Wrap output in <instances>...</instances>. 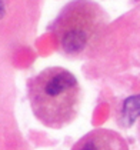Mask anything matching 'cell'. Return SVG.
Listing matches in <instances>:
<instances>
[{
	"instance_id": "5b68a950",
	"label": "cell",
	"mask_w": 140,
	"mask_h": 150,
	"mask_svg": "<svg viewBox=\"0 0 140 150\" xmlns=\"http://www.w3.org/2000/svg\"><path fill=\"white\" fill-rule=\"evenodd\" d=\"M137 136H139V140H140V119L137 120Z\"/></svg>"
},
{
	"instance_id": "3957f363",
	"label": "cell",
	"mask_w": 140,
	"mask_h": 150,
	"mask_svg": "<svg viewBox=\"0 0 140 150\" xmlns=\"http://www.w3.org/2000/svg\"><path fill=\"white\" fill-rule=\"evenodd\" d=\"M70 150H129V144L115 130L94 129L79 139Z\"/></svg>"
},
{
	"instance_id": "7a4b0ae2",
	"label": "cell",
	"mask_w": 140,
	"mask_h": 150,
	"mask_svg": "<svg viewBox=\"0 0 140 150\" xmlns=\"http://www.w3.org/2000/svg\"><path fill=\"white\" fill-rule=\"evenodd\" d=\"M109 24V14L92 0H71L52 24L57 49L67 57L86 54Z\"/></svg>"
},
{
	"instance_id": "277c9868",
	"label": "cell",
	"mask_w": 140,
	"mask_h": 150,
	"mask_svg": "<svg viewBox=\"0 0 140 150\" xmlns=\"http://www.w3.org/2000/svg\"><path fill=\"white\" fill-rule=\"evenodd\" d=\"M116 123L122 127H130L134 120L140 119V94L124 99L116 110Z\"/></svg>"
},
{
	"instance_id": "6da1fadb",
	"label": "cell",
	"mask_w": 140,
	"mask_h": 150,
	"mask_svg": "<svg viewBox=\"0 0 140 150\" xmlns=\"http://www.w3.org/2000/svg\"><path fill=\"white\" fill-rule=\"evenodd\" d=\"M27 97L33 116L46 127L63 129L79 115L83 100L76 76L63 67H47L27 83Z\"/></svg>"
}]
</instances>
